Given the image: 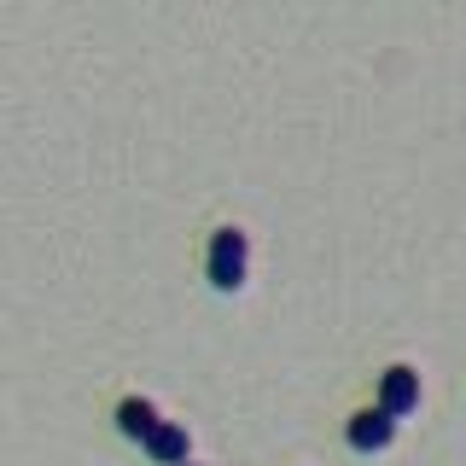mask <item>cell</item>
I'll use <instances>...</instances> for the list:
<instances>
[{
	"mask_svg": "<svg viewBox=\"0 0 466 466\" xmlns=\"http://www.w3.org/2000/svg\"><path fill=\"white\" fill-rule=\"evenodd\" d=\"M116 426H123V437H152L157 426H164V420H157V402H146V397H123L116 402Z\"/></svg>",
	"mask_w": 466,
	"mask_h": 466,
	"instance_id": "obj_4",
	"label": "cell"
},
{
	"mask_svg": "<svg viewBox=\"0 0 466 466\" xmlns=\"http://www.w3.org/2000/svg\"><path fill=\"white\" fill-rule=\"evenodd\" d=\"M245 262H251V245H245V233H239V228H216V233H210V257H204V274H210V286L239 291V286H245Z\"/></svg>",
	"mask_w": 466,
	"mask_h": 466,
	"instance_id": "obj_1",
	"label": "cell"
},
{
	"mask_svg": "<svg viewBox=\"0 0 466 466\" xmlns=\"http://www.w3.org/2000/svg\"><path fill=\"white\" fill-rule=\"evenodd\" d=\"M146 455H152L157 466H187V426H175V420H164L152 437H146Z\"/></svg>",
	"mask_w": 466,
	"mask_h": 466,
	"instance_id": "obj_5",
	"label": "cell"
},
{
	"mask_svg": "<svg viewBox=\"0 0 466 466\" xmlns=\"http://www.w3.org/2000/svg\"><path fill=\"white\" fill-rule=\"evenodd\" d=\"M390 437H397V414H385V408H361V414L350 420V449H361V455L385 449Z\"/></svg>",
	"mask_w": 466,
	"mask_h": 466,
	"instance_id": "obj_3",
	"label": "cell"
},
{
	"mask_svg": "<svg viewBox=\"0 0 466 466\" xmlns=\"http://www.w3.org/2000/svg\"><path fill=\"white\" fill-rule=\"evenodd\" d=\"M379 408H385V414H397V420L420 408V373L408 368V361H397V368L379 373Z\"/></svg>",
	"mask_w": 466,
	"mask_h": 466,
	"instance_id": "obj_2",
	"label": "cell"
},
{
	"mask_svg": "<svg viewBox=\"0 0 466 466\" xmlns=\"http://www.w3.org/2000/svg\"><path fill=\"white\" fill-rule=\"evenodd\" d=\"M187 466H193V461H187Z\"/></svg>",
	"mask_w": 466,
	"mask_h": 466,
	"instance_id": "obj_6",
	"label": "cell"
}]
</instances>
